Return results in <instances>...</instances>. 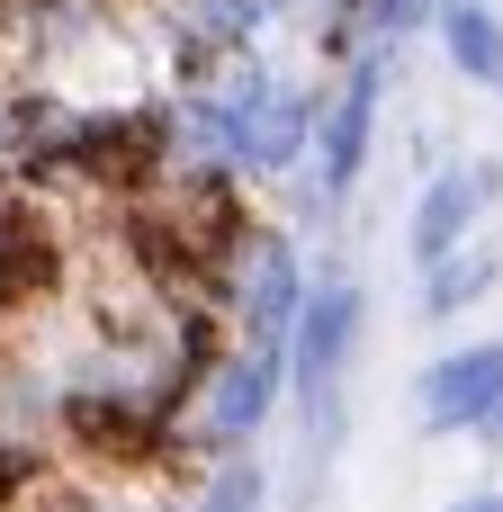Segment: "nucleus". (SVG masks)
<instances>
[{"instance_id": "nucleus-1", "label": "nucleus", "mask_w": 503, "mask_h": 512, "mask_svg": "<svg viewBox=\"0 0 503 512\" xmlns=\"http://www.w3.org/2000/svg\"><path fill=\"white\" fill-rule=\"evenodd\" d=\"M369 351V288L351 261H315V288L288 324V477L279 504L288 512H324L333 504V459L351 450V369Z\"/></svg>"}, {"instance_id": "nucleus-2", "label": "nucleus", "mask_w": 503, "mask_h": 512, "mask_svg": "<svg viewBox=\"0 0 503 512\" xmlns=\"http://www.w3.org/2000/svg\"><path fill=\"white\" fill-rule=\"evenodd\" d=\"M279 423H288V342H225V360L180 414V450L189 468L234 459V450H261Z\"/></svg>"}, {"instance_id": "nucleus-3", "label": "nucleus", "mask_w": 503, "mask_h": 512, "mask_svg": "<svg viewBox=\"0 0 503 512\" xmlns=\"http://www.w3.org/2000/svg\"><path fill=\"white\" fill-rule=\"evenodd\" d=\"M387 81H396V54H360L342 72H324V108H315V189L342 225V207L360 198L369 162H378V135H387Z\"/></svg>"}, {"instance_id": "nucleus-4", "label": "nucleus", "mask_w": 503, "mask_h": 512, "mask_svg": "<svg viewBox=\"0 0 503 512\" xmlns=\"http://www.w3.org/2000/svg\"><path fill=\"white\" fill-rule=\"evenodd\" d=\"M306 288H315V252H306V234H297L288 216H261V225L234 243L216 306H225L234 342H288V324H297Z\"/></svg>"}, {"instance_id": "nucleus-5", "label": "nucleus", "mask_w": 503, "mask_h": 512, "mask_svg": "<svg viewBox=\"0 0 503 512\" xmlns=\"http://www.w3.org/2000/svg\"><path fill=\"white\" fill-rule=\"evenodd\" d=\"M405 405H414V432H423V441H477L486 414L503 405V333L441 342V351L414 369Z\"/></svg>"}, {"instance_id": "nucleus-6", "label": "nucleus", "mask_w": 503, "mask_h": 512, "mask_svg": "<svg viewBox=\"0 0 503 512\" xmlns=\"http://www.w3.org/2000/svg\"><path fill=\"white\" fill-rule=\"evenodd\" d=\"M495 207H503V153H459V162L423 171V189H414V207H405V261H414V270L450 261L459 243L486 234Z\"/></svg>"}, {"instance_id": "nucleus-7", "label": "nucleus", "mask_w": 503, "mask_h": 512, "mask_svg": "<svg viewBox=\"0 0 503 512\" xmlns=\"http://www.w3.org/2000/svg\"><path fill=\"white\" fill-rule=\"evenodd\" d=\"M162 512H279V459H261V450L198 459L189 477H171Z\"/></svg>"}, {"instance_id": "nucleus-8", "label": "nucleus", "mask_w": 503, "mask_h": 512, "mask_svg": "<svg viewBox=\"0 0 503 512\" xmlns=\"http://www.w3.org/2000/svg\"><path fill=\"white\" fill-rule=\"evenodd\" d=\"M503 288V243H459L450 261H432V270H414V315L432 324V333H450V324H468L486 297Z\"/></svg>"}, {"instance_id": "nucleus-9", "label": "nucleus", "mask_w": 503, "mask_h": 512, "mask_svg": "<svg viewBox=\"0 0 503 512\" xmlns=\"http://www.w3.org/2000/svg\"><path fill=\"white\" fill-rule=\"evenodd\" d=\"M432 45H441L450 81H468V90L503 99V9H495V0H441Z\"/></svg>"}, {"instance_id": "nucleus-10", "label": "nucleus", "mask_w": 503, "mask_h": 512, "mask_svg": "<svg viewBox=\"0 0 503 512\" xmlns=\"http://www.w3.org/2000/svg\"><path fill=\"white\" fill-rule=\"evenodd\" d=\"M351 9H360V27H369L378 54H405V45L432 36V18H441V0H351Z\"/></svg>"}, {"instance_id": "nucleus-11", "label": "nucleus", "mask_w": 503, "mask_h": 512, "mask_svg": "<svg viewBox=\"0 0 503 512\" xmlns=\"http://www.w3.org/2000/svg\"><path fill=\"white\" fill-rule=\"evenodd\" d=\"M27 315H36V306H27V288H18V270L0 261V351H9V342L27 333Z\"/></svg>"}, {"instance_id": "nucleus-12", "label": "nucleus", "mask_w": 503, "mask_h": 512, "mask_svg": "<svg viewBox=\"0 0 503 512\" xmlns=\"http://www.w3.org/2000/svg\"><path fill=\"white\" fill-rule=\"evenodd\" d=\"M450 512H503V486H468V495H450Z\"/></svg>"}, {"instance_id": "nucleus-13", "label": "nucleus", "mask_w": 503, "mask_h": 512, "mask_svg": "<svg viewBox=\"0 0 503 512\" xmlns=\"http://www.w3.org/2000/svg\"><path fill=\"white\" fill-rule=\"evenodd\" d=\"M468 450H486V459H503V405H495V414H486V432H477Z\"/></svg>"}, {"instance_id": "nucleus-14", "label": "nucleus", "mask_w": 503, "mask_h": 512, "mask_svg": "<svg viewBox=\"0 0 503 512\" xmlns=\"http://www.w3.org/2000/svg\"><path fill=\"white\" fill-rule=\"evenodd\" d=\"M0 189H9V144H0Z\"/></svg>"}, {"instance_id": "nucleus-15", "label": "nucleus", "mask_w": 503, "mask_h": 512, "mask_svg": "<svg viewBox=\"0 0 503 512\" xmlns=\"http://www.w3.org/2000/svg\"><path fill=\"white\" fill-rule=\"evenodd\" d=\"M99 512H126V504H99Z\"/></svg>"}, {"instance_id": "nucleus-16", "label": "nucleus", "mask_w": 503, "mask_h": 512, "mask_svg": "<svg viewBox=\"0 0 503 512\" xmlns=\"http://www.w3.org/2000/svg\"><path fill=\"white\" fill-rule=\"evenodd\" d=\"M0 9H18V0H0Z\"/></svg>"}]
</instances>
